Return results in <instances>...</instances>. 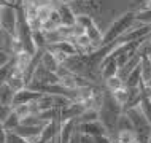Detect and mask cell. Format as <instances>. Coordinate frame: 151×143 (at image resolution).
<instances>
[{
	"label": "cell",
	"mask_w": 151,
	"mask_h": 143,
	"mask_svg": "<svg viewBox=\"0 0 151 143\" xmlns=\"http://www.w3.org/2000/svg\"><path fill=\"white\" fill-rule=\"evenodd\" d=\"M135 24H137L135 11H132V10L122 11L115 21L107 27V30L104 32V45H102V46H105V45H110V43L116 42V40H119L121 37L124 34H127V32L135 26Z\"/></svg>",
	"instance_id": "obj_1"
},
{
	"label": "cell",
	"mask_w": 151,
	"mask_h": 143,
	"mask_svg": "<svg viewBox=\"0 0 151 143\" xmlns=\"http://www.w3.org/2000/svg\"><path fill=\"white\" fill-rule=\"evenodd\" d=\"M122 113H124L122 111V107L115 102L111 92H108L107 89H105L104 100H102V105L99 108V121L107 127L110 135H111V134L116 135V124H118V119H119V116Z\"/></svg>",
	"instance_id": "obj_2"
},
{
	"label": "cell",
	"mask_w": 151,
	"mask_h": 143,
	"mask_svg": "<svg viewBox=\"0 0 151 143\" xmlns=\"http://www.w3.org/2000/svg\"><path fill=\"white\" fill-rule=\"evenodd\" d=\"M0 27L10 35H18V8L16 5H0Z\"/></svg>",
	"instance_id": "obj_3"
},
{
	"label": "cell",
	"mask_w": 151,
	"mask_h": 143,
	"mask_svg": "<svg viewBox=\"0 0 151 143\" xmlns=\"http://www.w3.org/2000/svg\"><path fill=\"white\" fill-rule=\"evenodd\" d=\"M42 96L43 94L38 92V91H34V89H30V88H24V89H21V91L14 92V99H13L11 108L19 107V105H29V103H32V102H37Z\"/></svg>",
	"instance_id": "obj_4"
},
{
	"label": "cell",
	"mask_w": 151,
	"mask_h": 143,
	"mask_svg": "<svg viewBox=\"0 0 151 143\" xmlns=\"http://www.w3.org/2000/svg\"><path fill=\"white\" fill-rule=\"evenodd\" d=\"M78 130L81 134H86L91 137H104V135H110V132L107 130L102 122L97 121H91V122H84V124H78ZM111 137V135H110Z\"/></svg>",
	"instance_id": "obj_5"
},
{
	"label": "cell",
	"mask_w": 151,
	"mask_h": 143,
	"mask_svg": "<svg viewBox=\"0 0 151 143\" xmlns=\"http://www.w3.org/2000/svg\"><path fill=\"white\" fill-rule=\"evenodd\" d=\"M118 73H119V65H118L116 57H107L100 65V78H102V81H105L108 78H113V76L118 75Z\"/></svg>",
	"instance_id": "obj_6"
},
{
	"label": "cell",
	"mask_w": 151,
	"mask_h": 143,
	"mask_svg": "<svg viewBox=\"0 0 151 143\" xmlns=\"http://www.w3.org/2000/svg\"><path fill=\"white\" fill-rule=\"evenodd\" d=\"M76 126H78L76 119H70V121L62 122L60 127H59V132H58L59 143H70L73 134H75V130H76Z\"/></svg>",
	"instance_id": "obj_7"
},
{
	"label": "cell",
	"mask_w": 151,
	"mask_h": 143,
	"mask_svg": "<svg viewBox=\"0 0 151 143\" xmlns=\"http://www.w3.org/2000/svg\"><path fill=\"white\" fill-rule=\"evenodd\" d=\"M54 8L59 11L60 14V21H62V26L72 27L76 24V14L73 13L70 5H64V3H56Z\"/></svg>",
	"instance_id": "obj_8"
},
{
	"label": "cell",
	"mask_w": 151,
	"mask_h": 143,
	"mask_svg": "<svg viewBox=\"0 0 151 143\" xmlns=\"http://www.w3.org/2000/svg\"><path fill=\"white\" fill-rule=\"evenodd\" d=\"M6 84L10 86V88L13 89L14 92H18V91H21V89L27 88V84H26V78H24V73H22V72H19L16 67L11 68Z\"/></svg>",
	"instance_id": "obj_9"
},
{
	"label": "cell",
	"mask_w": 151,
	"mask_h": 143,
	"mask_svg": "<svg viewBox=\"0 0 151 143\" xmlns=\"http://www.w3.org/2000/svg\"><path fill=\"white\" fill-rule=\"evenodd\" d=\"M40 64L43 65L46 70H50V72H58V68L60 67V64L58 62V59H56V56H54V52L50 51L46 48L43 52H42V56H40Z\"/></svg>",
	"instance_id": "obj_10"
},
{
	"label": "cell",
	"mask_w": 151,
	"mask_h": 143,
	"mask_svg": "<svg viewBox=\"0 0 151 143\" xmlns=\"http://www.w3.org/2000/svg\"><path fill=\"white\" fill-rule=\"evenodd\" d=\"M32 62H34V56L27 51H22V52H19V54L14 56V67L22 73H26L29 70Z\"/></svg>",
	"instance_id": "obj_11"
},
{
	"label": "cell",
	"mask_w": 151,
	"mask_h": 143,
	"mask_svg": "<svg viewBox=\"0 0 151 143\" xmlns=\"http://www.w3.org/2000/svg\"><path fill=\"white\" fill-rule=\"evenodd\" d=\"M140 60H142V56H140V54H137V56H134L132 59H129L127 62H126V64L119 68L118 76H119L122 81H126V80H127V76H129L134 70H135L138 65H140Z\"/></svg>",
	"instance_id": "obj_12"
},
{
	"label": "cell",
	"mask_w": 151,
	"mask_h": 143,
	"mask_svg": "<svg viewBox=\"0 0 151 143\" xmlns=\"http://www.w3.org/2000/svg\"><path fill=\"white\" fill-rule=\"evenodd\" d=\"M13 99H14V91L10 88L6 83L0 86V103L5 107H11L13 105Z\"/></svg>",
	"instance_id": "obj_13"
},
{
	"label": "cell",
	"mask_w": 151,
	"mask_h": 143,
	"mask_svg": "<svg viewBox=\"0 0 151 143\" xmlns=\"http://www.w3.org/2000/svg\"><path fill=\"white\" fill-rule=\"evenodd\" d=\"M58 84H60L65 89H68V91H76V89H78V75L68 73V75H65V76H60Z\"/></svg>",
	"instance_id": "obj_14"
},
{
	"label": "cell",
	"mask_w": 151,
	"mask_h": 143,
	"mask_svg": "<svg viewBox=\"0 0 151 143\" xmlns=\"http://www.w3.org/2000/svg\"><path fill=\"white\" fill-rule=\"evenodd\" d=\"M113 142L115 143H137V134H135V130H121V132H116Z\"/></svg>",
	"instance_id": "obj_15"
},
{
	"label": "cell",
	"mask_w": 151,
	"mask_h": 143,
	"mask_svg": "<svg viewBox=\"0 0 151 143\" xmlns=\"http://www.w3.org/2000/svg\"><path fill=\"white\" fill-rule=\"evenodd\" d=\"M140 83H142V68H140V65H138L135 70L127 76V80L124 81V86L129 89H132V88H138Z\"/></svg>",
	"instance_id": "obj_16"
},
{
	"label": "cell",
	"mask_w": 151,
	"mask_h": 143,
	"mask_svg": "<svg viewBox=\"0 0 151 143\" xmlns=\"http://www.w3.org/2000/svg\"><path fill=\"white\" fill-rule=\"evenodd\" d=\"M19 126H21V118H19L14 111H11L10 116L3 121V127L6 129V132H14Z\"/></svg>",
	"instance_id": "obj_17"
},
{
	"label": "cell",
	"mask_w": 151,
	"mask_h": 143,
	"mask_svg": "<svg viewBox=\"0 0 151 143\" xmlns=\"http://www.w3.org/2000/svg\"><path fill=\"white\" fill-rule=\"evenodd\" d=\"M140 68H142V81L146 84L151 80V60L148 56H142Z\"/></svg>",
	"instance_id": "obj_18"
},
{
	"label": "cell",
	"mask_w": 151,
	"mask_h": 143,
	"mask_svg": "<svg viewBox=\"0 0 151 143\" xmlns=\"http://www.w3.org/2000/svg\"><path fill=\"white\" fill-rule=\"evenodd\" d=\"M111 96H113V99H115V102L118 105H121L122 108L126 107V103H127V99H129V88H121V89H118V91L115 92H111ZM124 111V110H122Z\"/></svg>",
	"instance_id": "obj_19"
},
{
	"label": "cell",
	"mask_w": 151,
	"mask_h": 143,
	"mask_svg": "<svg viewBox=\"0 0 151 143\" xmlns=\"http://www.w3.org/2000/svg\"><path fill=\"white\" fill-rule=\"evenodd\" d=\"M104 88L107 89L108 92H115L118 91V89H121V88H124V81H122L119 76H113V78H108V80H105L104 81Z\"/></svg>",
	"instance_id": "obj_20"
},
{
	"label": "cell",
	"mask_w": 151,
	"mask_h": 143,
	"mask_svg": "<svg viewBox=\"0 0 151 143\" xmlns=\"http://www.w3.org/2000/svg\"><path fill=\"white\" fill-rule=\"evenodd\" d=\"M135 19H137V24L151 26V8H143V10L135 11Z\"/></svg>",
	"instance_id": "obj_21"
},
{
	"label": "cell",
	"mask_w": 151,
	"mask_h": 143,
	"mask_svg": "<svg viewBox=\"0 0 151 143\" xmlns=\"http://www.w3.org/2000/svg\"><path fill=\"white\" fill-rule=\"evenodd\" d=\"M97 119H99V110L88 108L80 118H76V122L78 124H84V122H91V121H97Z\"/></svg>",
	"instance_id": "obj_22"
},
{
	"label": "cell",
	"mask_w": 151,
	"mask_h": 143,
	"mask_svg": "<svg viewBox=\"0 0 151 143\" xmlns=\"http://www.w3.org/2000/svg\"><path fill=\"white\" fill-rule=\"evenodd\" d=\"M121 130H134L132 121H130V118L126 113L121 114L119 119H118V124H116V132H121Z\"/></svg>",
	"instance_id": "obj_23"
},
{
	"label": "cell",
	"mask_w": 151,
	"mask_h": 143,
	"mask_svg": "<svg viewBox=\"0 0 151 143\" xmlns=\"http://www.w3.org/2000/svg\"><path fill=\"white\" fill-rule=\"evenodd\" d=\"M76 24L81 26L84 30H86L88 27H91L92 24H96V21H94V18H92V16H89V14H78V16H76Z\"/></svg>",
	"instance_id": "obj_24"
},
{
	"label": "cell",
	"mask_w": 151,
	"mask_h": 143,
	"mask_svg": "<svg viewBox=\"0 0 151 143\" xmlns=\"http://www.w3.org/2000/svg\"><path fill=\"white\" fill-rule=\"evenodd\" d=\"M13 59H14V56L11 54V52H8V51L0 48V68L10 65L11 62H13Z\"/></svg>",
	"instance_id": "obj_25"
},
{
	"label": "cell",
	"mask_w": 151,
	"mask_h": 143,
	"mask_svg": "<svg viewBox=\"0 0 151 143\" xmlns=\"http://www.w3.org/2000/svg\"><path fill=\"white\" fill-rule=\"evenodd\" d=\"M13 111L18 114L21 119H24V118H27V116H30L32 114V110H30V103L29 105H19V107H14L13 108Z\"/></svg>",
	"instance_id": "obj_26"
},
{
	"label": "cell",
	"mask_w": 151,
	"mask_h": 143,
	"mask_svg": "<svg viewBox=\"0 0 151 143\" xmlns=\"http://www.w3.org/2000/svg\"><path fill=\"white\" fill-rule=\"evenodd\" d=\"M51 11H52V6H38V21L42 24L48 21L51 16Z\"/></svg>",
	"instance_id": "obj_27"
},
{
	"label": "cell",
	"mask_w": 151,
	"mask_h": 143,
	"mask_svg": "<svg viewBox=\"0 0 151 143\" xmlns=\"http://www.w3.org/2000/svg\"><path fill=\"white\" fill-rule=\"evenodd\" d=\"M13 67H14V59H13V62H11L10 65L0 68V86L5 84L8 81V76H10V72H11V68H13Z\"/></svg>",
	"instance_id": "obj_28"
},
{
	"label": "cell",
	"mask_w": 151,
	"mask_h": 143,
	"mask_svg": "<svg viewBox=\"0 0 151 143\" xmlns=\"http://www.w3.org/2000/svg\"><path fill=\"white\" fill-rule=\"evenodd\" d=\"M6 143H29V142H27L26 138H22L21 135L14 134V132H8V135H6Z\"/></svg>",
	"instance_id": "obj_29"
},
{
	"label": "cell",
	"mask_w": 151,
	"mask_h": 143,
	"mask_svg": "<svg viewBox=\"0 0 151 143\" xmlns=\"http://www.w3.org/2000/svg\"><path fill=\"white\" fill-rule=\"evenodd\" d=\"M11 111H13V108H11V107H5V105L0 103V121H2V122L5 121L6 118L10 116Z\"/></svg>",
	"instance_id": "obj_30"
},
{
	"label": "cell",
	"mask_w": 151,
	"mask_h": 143,
	"mask_svg": "<svg viewBox=\"0 0 151 143\" xmlns=\"http://www.w3.org/2000/svg\"><path fill=\"white\" fill-rule=\"evenodd\" d=\"M54 2L56 0H35V5L37 6H52L54 8Z\"/></svg>",
	"instance_id": "obj_31"
},
{
	"label": "cell",
	"mask_w": 151,
	"mask_h": 143,
	"mask_svg": "<svg viewBox=\"0 0 151 143\" xmlns=\"http://www.w3.org/2000/svg\"><path fill=\"white\" fill-rule=\"evenodd\" d=\"M6 135H8V132L3 127V122L0 121V143H6Z\"/></svg>",
	"instance_id": "obj_32"
},
{
	"label": "cell",
	"mask_w": 151,
	"mask_h": 143,
	"mask_svg": "<svg viewBox=\"0 0 151 143\" xmlns=\"http://www.w3.org/2000/svg\"><path fill=\"white\" fill-rule=\"evenodd\" d=\"M72 2H75V0H56L54 5H56V3H64V5H70Z\"/></svg>",
	"instance_id": "obj_33"
},
{
	"label": "cell",
	"mask_w": 151,
	"mask_h": 143,
	"mask_svg": "<svg viewBox=\"0 0 151 143\" xmlns=\"http://www.w3.org/2000/svg\"><path fill=\"white\" fill-rule=\"evenodd\" d=\"M146 88H148V89H150V91H151V80L148 81V83H146Z\"/></svg>",
	"instance_id": "obj_34"
},
{
	"label": "cell",
	"mask_w": 151,
	"mask_h": 143,
	"mask_svg": "<svg viewBox=\"0 0 151 143\" xmlns=\"http://www.w3.org/2000/svg\"><path fill=\"white\" fill-rule=\"evenodd\" d=\"M146 8H151V2H150V5H148V6H146Z\"/></svg>",
	"instance_id": "obj_35"
},
{
	"label": "cell",
	"mask_w": 151,
	"mask_h": 143,
	"mask_svg": "<svg viewBox=\"0 0 151 143\" xmlns=\"http://www.w3.org/2000/svg\"><path fill=\"white\" fill-rule=\"evenodd\" d=\"M148 143H151V137H150V140H148Z\"/></svg>",
	"instance_id": "obj_36"
},
{
	"label": "cell",
	"mask_w": 151,
	"mask_h": 143,
	"mask_svg": "<svg viewBox=\"0 0 151 143\" xmlns=\"http://www.w3.org/2000/svg\"><path fill=\"white\" fill-rule=\"evenodd\" d=\"M148 57H150V60H151V56H148Z\"/></svg>",
	"instance_id": "obj_37"
},
{
	"label": "cell",
	"mask_w": 151,
	"mask_h": 143,
	"mask_svg": "<svg viewBox=\"0 0 151 143\" xmlns=\"http://www.w3.org/2000/svg\"><path fill=\"white\" fill-rule=\"evenodd\" d=\"M80 2H83V0H80Z\"/></svg>",
	"instance_id": "obj_38"
}]
</instances>
